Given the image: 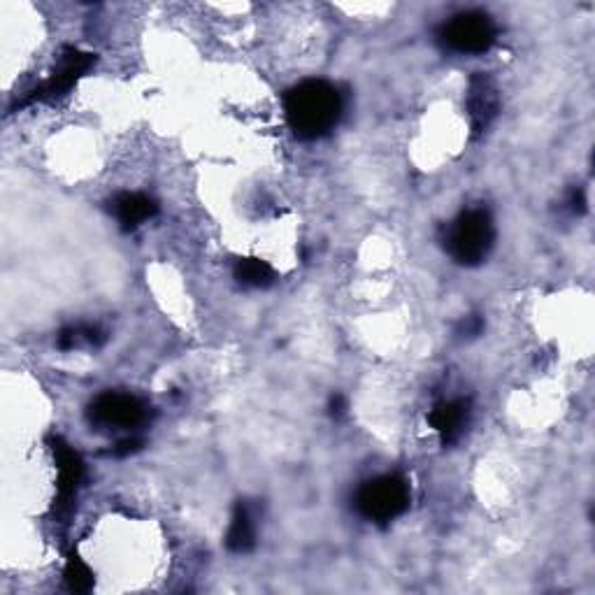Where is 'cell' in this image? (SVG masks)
<instances>
[{"mask_svg": "<svg viewBox=\"0 0 595 595\" xmlns=\"http://www.w3.org/2000/svg\"><path fill=\"white\" fill-rule=\"evenodd\" d=\"M354 505L363 519L372 523H391L410 507V484L400 475L368 479L356 491Z\"/></svg>", "mask_w": 595, "mask_h": 595, "instance_id": "3", "label": "cell"}, {"mask_svg": "<svg viewBox=\"0 0 595 595\" xmlns=\"http://www.w3.org/2000/svg\"><path fill=\"white\" fill-rule=\"evenodd\" d=\"M59 347L61 349H77V347H100L105 342V333L100 331L98 326H89V324H80V326H70L63 328L59 333Z\"/></svg>", "mask_w": 595, "mask_h": 595, "instance_id": "13", "label": "cell"}, {"mask_svg": "<svg viewBox=\"0 0 595 595\" xmlns=\"http://www.w3.org/2000/svg\"><path fill=\"white\" fill-rule=\"evenodd\" d=\"M568 207H570V212H575V214H582L586 210V196L582 189H572V193L568 196Z\"/></svg>", "mask_w": 595, "mask_h": 595, "instance_id": "17", "label": "cell"}, {"mask_svg": "<svg viewBox=\"0 0 595 595\" xmlns=\"http://www.w3.org/2000/svg\"><path fill=\"white\" fill-rule=\"evenodd\" d=\"M468 107H470V119L475 131H484L486 126L496 119L500 100H498V91L486 77H475L470 84V98H468Z\"/></svg>", "mask_w": 595, "mask_h": 595, "instance_id": "9", "label": "cell"}, {"mask_svg": "<svg viewBox=\"0 0 595 595\" xmlns=\"http://www.w3.org/2000/svg\"><path fill=\"white\" fill-rule=\"evenodd\" d=\"M286 121L300 140H319L338 126L342 96L331 82L307 80L286 93Z\"/></svg>", "mask_w": 595, "mask_h": 595, "instance_id": "1", "label": "cell"}, {"mask_svg": "<svg viewBox=\"0 0 595 595\" xmlns=\"http://www.w3.org/2000/svg\"><path fill=\"white\" fill-rule=\"evenodd\" d=\"M444 49L456 54H484L496 45L498 26L486 12L470 10L444 21L437 31Z\"/></svg>", "mask_w": 595, "mask_h": 595, "instance_id": "4", "label": "cell"}, {"mask_svg": "<svg viewBox=\"0 0 595 595\" xmlns=\"http://www.w3.org/2000/svg\"><path fill=\"white\" fill-rule=\"evenodd\" d=\"M66 582L73 591H91L93 589V575L89 570V565H86L84 561H80V558L73 556L68 561V568H66Z\"/></svg>", "mask_w": 595, "mask_h": 595, "instance_id": "14", "label": "cell"}, {"mask_svg": "<svg viewBox=\"0 0 595 595\" xmlns=\"http://www.w3.org/2000/svg\"><path fill=\"white\" fill-rule=\"evenodd\" d=\"M142 447V440L140 437H126V440H121V442H117V447L112 449V454L114 456H128V454H135V451H138Z\"/></svg>", "mask_w": 595, "mask_h": 595, "instance_id": "16", "label": "cell"}, {"mask_svg": "<svg viewBox=\"0 0 595 595\" xmlns=\"http://www.w3.org/2000/svg\"><path fill=\"white\" fill-rule=\"evenodd\" d=\"M91 424L100 428L114 430H135L145 424L147 407L140 398L128 396V393H100L89 407Z\"/></svg>", "mask_w": 595, "mask_h": 595, "instance_id": "6", "label": "cell"}, {"mask_svg": "<svg viewBox=\"0 0 595 595\" xmlns=\"http://www.w3.org/2000/svg\"><path fill=\"white\" fill-rule=\"evenodd\" d=\"M470 400L454 398L437 403L428 414L430 428L440 435L442 444H454L463 437L465 428L470 424Z\"/></svg>", "mask_w": 595, "mask_h": 595, "instance_id": "7", "label": "cell"}, {"mask_svg": "<svg viewBox=\"0 0 595 595\" xmlns=\"http://www.w3.org/2000/svg\"><path fill=\"white\" fill-rule=\"evenodd\" d=\"M484 331V319L477 317V314H472V317H465L461 328H458V335H463V338H475Z\"/></svg>", "mask_w": 595, "mask_h": 595, "instance_id": "15", "label": "cell"}, {"mask_svg": "<svg viewBox=\"0 0 595 595\" xmlns=\"http://www.w3.org/2000/svg\"><path fill=\"white\" fill-rule=\"evenodd\" d=\"M52 449L56 456V468H59V498L68 500L75 496L77 486L82 482L84 463L80 454H77L73 447H68L66 442L54 440Z\"/></svg>", "mask_w": 595, "mask_h": 595, "instance_id": "10", "label": "cell"}, {"mask_svg": "<svg viewBox=\"0 0 595 595\" xmlns=\"http://www.w3.org/2000/svg\"><path fill=\"white\" fill-rule=\"evenodd\" d=\"M493 242H496V226L484 207L463 210L454 221H449L442 233L444 249L461 265L482 263L491 254Z\"/></svg>", "mask_w": 595, "mask_h": 595, "instance_id": "2", "label": "cell"}, {"mask_svg": "<svg viewBox=\"0 0 595 595\" xmlns=\"http://www.w3.org/2000/svg\"><path fill=\"white\" fill-rule=\"evenodd\" d=\"M275 270H272L270 263L261 261V258H242L235 265V279L242 286H249V289H265L275 282Z\"/></svg>", "mask_w": 595, "mask_h": 595, "instance_id": "12", "label": "cell"}, {"mask_svg": "<svg viewBox=\"0 0 595 595\" xmlns=\"http://www.w3.org/2000/svg\"><path fill=\"white\" fill-rule=\"evenodd\" d=\"M96 63V56L89 52H82L77 47H66L63 49L59 66L49 77L47 82H42L38 89H33L28 96L21 100V105H31V103H47V100H56L73 89V86L80 82V77H84Z\"/></svg>", "mask_w": 595, "mask_h": 595, "instance_id": "5", "label": "cell"}, {"mask_svg": "<svg viewBox=\"0 0 595 595\" xmlns=\"http://www.w3.org/2000/svg\"><path fill=\"white\" fill-rule=\"evenodd\" d=\"M328 410H331V417L335 419H342L344 412H347V400H344V396H333L331 398V405H328Z\"/></svg>", "mask_w": 595, "mask_h": 595, "instance_id": "18", "label": "cell"}, {"mask_svg": "<svg viewBox=\"0 0 595 595\" xmlns=\"http://www.w3.org/2000/svg\"><path fill=\"white\" fill-rule=\"evenodd\" d=\"M112 212L124 231H135V228L159 214V205H156L154 198L145 196V193L128 191L119 193V196L112 200Z\"/></svg>", "mask_w": 595, "mask_h": 595, "instance_id": "8", "label": "cell"}, {"mask_svg": "<svg viewBox=\"0 0 595 595\" xmlns=\"http://www.w3.org/2000/svg\"><path fill=\"white\" fill-rule=\"evenodd\" d=\"M226 544L235 554H247V551L256 547V516L249 503L235 505L231 526H228Z\"/></svg>", "mask_w": 595, "mask_h": 595, "instance_id": "11", "label": "cell"}]
</instances>
